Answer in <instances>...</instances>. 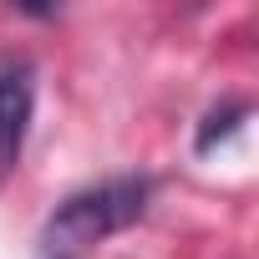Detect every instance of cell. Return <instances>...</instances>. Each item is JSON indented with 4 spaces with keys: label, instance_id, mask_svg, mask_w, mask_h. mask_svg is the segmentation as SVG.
<instances>
[{
    "label": "cell",
    "instance_id": "6da1fadb",
    "mask_svg": "<svg viewBox=\"0 0 259 259\" xmlns=\"http://www.w3.org/2000/svg\"><path fill=\"white\" fill-rule=\"evenodd\" d=\"M153 203V178H107L97 188L71 193L41 229V249L46 259H76L81 249L133 229Z\"/></svg>",
    "mask_w": 259,
    "mask_h": 259
},
{
    "label": "cell",
    "instance_id": "7a4b0ae2",
    "mask_svg": "<svg viewBox=\"0 0 259 259\" xmlns=\"http://www.w3.org/2000/svg\"><path fill=\"white\" fill-rule=\"evenodd\" d=\"M31 117H36V71L31 61H6L0 66V178L21 168Z\"/></svg>",
    "mask_w": 259,
    "mask_h": 259
},
{
    "label": "cell",
    "instance_id": "3957f363",
    "mask_svg": "<svg viewBox=\"0 0 259 259\" xmlns=\"http://www.w3.org/2000/svg\"><path fill=\"white\" fill-rule=\"evenodd\" d=\"M249 117V102L244 97H234V102H224V107H213L208 117H203V127H198V138H193V153H213L224 138H234L239 133V122Z\"/></svg>",
    "mask_w": 259,
    "mask_h": 259
}]
</instances>
